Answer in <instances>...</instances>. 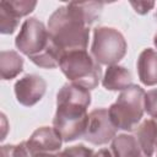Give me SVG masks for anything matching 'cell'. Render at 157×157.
<instances>
[{"mask_svg":"<svg viewBox=\"0 0 157 157\" xmlns=\"http://www.w3.org/2000/svg\"><path fill=\"white\" fill-rule=\"evenodd\" d=\"M90 104V90L75 83H65L60 88L56 96L53 128L60 134L63 141L70 142L83 137L88 125L87 108Z\"/></svg>","mask_w":157,"mask_h":157,"instance_id":"6da1fadb","label":"cell"},{"mask_svg":"<svg viewBox=\"0 0 157 157\" xmlns=\"http://www.w3.org/2000/svg\"><path fill=\"white\" fill-rule=\"evenodd\" d=\"M88 27L71 2L56 9L48 20L49 36L63 53L86 50L90 38Z\"/></svg>","mask_w":157,"mask_h":157,"instance_id":"7a4b0ae2","label":"cell"},{"mask_svg":"<svg viewBox=\"0 0 157 157\" xmlns=\"http://www.w3.org/2000/svg\"><path fill=\"white\" fill-rule=\"evenodd\" d=\"M145 94L146 92L137 85H131L121 91L108 109L110 120L117 129L130 131L137 126L145 110Z\"/></svg>","mask_w":157,"mask_h":157,"instance_id":"3957f363","label":"cell"},{"mask_svg":"<svg viewBox=\"0 0 157 157\" xmlns=\"http://www.w3.org/2000/svg\"><path fill=\"white\" fill-rule=\"evenodd\" d=\"M59 67L71 83L87 90L96 88L102 78L101 65L86 50H71L63 53Z\"/></svg>","mask_w":157,"mask_h":157,"instance_id":"277c9868","label":"cell"},{"mask_svg":"<svg viewBox=\"0 0 157 157\" xmlns=\"http://www.w3.org/2000/svg\"><path fill=\"white\" fill-rule=\"evenodd\" d=\"M124 36L115 28L99 26L93 31L91 53L93 59L103 65H115L126 54Z\"/></svg>","mask_w":157,"mask_h":157,"instance_id":"5b68a950","label":"cell"},{"mask_svg":"<svg viewBox=\"0 0 157 157\" xmlns=\"http://www.w3.org/2000/svg\"><path fill=\"white\" fill-rule=\"evenodd\" d=\"M50 42L48 29L36 17H31L22 23L20 33L15 39L17 49L29 59L44 52Z\"/></svg>","mask_w":157,"mask_h":157,"instance_id":"8992f818","label":"cell"},{"mask_svg":"<svg viewBox=\"0 0 157 157\" xmlns=\"http://www.w3.org/2000/svg\"><path fill=\"white\" fill-rule=\"evenodd\" d=\"M117 130L110 120L108 109L97 108L88 114V125L83 139L93 145H103L115 137Z\"/></svg>","mask_w":157,"mask_h":157,"instance_id":"52a82bcc","label":"cell"},{"mask_svg":"<svg viewBox=\"0 0 157 157\" xmlns=\"http://www.w3.org/2000/svg\"><path fill=\"white\" fill-rule=\"evenodd\" d=\"M45 90V80L34 74H27L15 83L16 98L25 107H32L39 102L44 96Z\"/></svg>","mask_w":157,"mask_h":157,"instance_id":"ba28073f","label":"cell"},{"mask_svg":"<svg viewBox=\"0 0 157 157\" xmlns=\"http://www.w3.org/2000/svg\"><path fill=\"white\" fill-rule=\"evenodd\" d=\"M26 142L32 151L40 155H50L60 150L63 139L54 128L42 126L37 129Z\"/></svg>","mask_w":157,"mask_h":157,"instance_id":"9c48e42d","label":"cell"},{"mask_svg":"<svg viewBox=\"0 0 157 157\" xmlns=\"http://www.w3.org/2000/svg\"><path fill=\"white\" fill-rule=\"evenodd\" d=\"M137 72L144 85H157V53L153 49L147 48L140 53L137 59Z\"/></svg>","mask_w":157,"mask_h":157,"instance_id":"30bf717a","label":"cell"},{"mask_svg":"<svg viewBox=\"0 0 157 157\" xmlns=\"http://www.w3.org/2000/svg\"><path fill=\"white\" fill-rule=\"evenodd\" d=\"M137 141L142 152L151 157L157 151V117L146 119L136 130Z\"/></svg>","mask_w":157,"mask_h":157,"instance_id":"8fae6325","label":"cell"},{"mask_svg":"<svg viewBox=\"0 0 157 157\" xmlns=\"http://www.w3.org/2000/svg\"><path fill=\"white\" fill-rule=\"evenodd\" d=\"M102 85L109 91H124L132 85V76L124 66L110 65L102 78Z\"/></svg>","mask_w":157,"mask_h":157,"instance_id":"7c38bea8","label":"cell"},{"mask_svg":"<svg viewBox=\"0 0 157 157\" xmlns=\"http://www.w3.org/2000/svg\"><path fill=\"white\" fill-rule=\"evenodd\" d=\"M112 152L113 157H142L145 155L137 139L126 134L118 135L113 139Z\"/></svg>","mask_w":157,"mask_h":157,"instance_id":"4fadbf2b","label":"cell"},{"mask_svg":"<svg viewBox=\"0 0 157 157\" xmlns=\"http://www.w3.org/2000/svg\"><path fill=\"white\" fill-rule=\"evenodd\" d=\"M23 70V58L15 50L0 53V75L2 80H11Z\"/></svg>","mask_w":157,"mask_h":157,"instance_id":"5bb4252c","label":"cell"},{"mask_svg":"<svg viewBox=\"0 0 157 157\" xmlns=\"http://www.w3.org/2000/svg\"><path fill=\"white\" fill-rule=\"evenodd\" d=\"M37 5V1H29V0H20V1H0V6L4 7L7 12H10L13 17L17 20L28 15L34 10Z\"/></svg>","mask_w":157,"mask_h":157,"instance_id":"9a60e30c","label":"cell"},{"mask_svg":"<svg viewBox=\"0 0 157 157\" xmlns=\"http://www.w3.org/2000/svg\"><path fill=\"white\" fill-rule=\"evenodd\" d=\"M47 156L48 155H40L32 151L26 141L18 145H4L0 148V157H47Z\"/></svg>","mask_w":157,"mask_h":157,"instance_id":"2e32d148","label":"cell"},{"mask_svg":"<svg viewBox=\"0 0 157 157\" xmlns=\"http://www.w3.org/2000/svg\"><path fill=\"white\" fill-rule=\"evenodd\" d=\"M18 26V20L0 6V32L4 34H11Z\"/></svg>","mask_w":157,"mask_h":157,"instance_id":"e0dca14e","label":"cell"},{"mask_svg":"<svg viewBox=\"0 0 157 157\" xmlns=\"http://www.w3.org/2000/svg\"><path fill=\"white\" fill-rule=\"evenodd\" d=\"M61 157H92L93 151L83 145H76L65 148L63 152H60Z\"/></svg>","mask_w":157,"mask_h":157,"instance_id":"ac0fdd59","label":"cell"},{"mask_svg":"<svg viewBox=\"0 0 157 157\" xmlns=\"http://www.w3.org/2000/svg\"><path fill=\"white\" fill-rule=\"evenodd\" d=\"M145 110L151 117H157V88L150 90L145 94Z\"/></svg>","mask_w":157,"mask_h":157,"instance_id":"d6986e66","label":"cell"},{"mask_svg":"<svg viewBox=\"0 0 157 157\" xmlns=\"http://www.w3.org/2000/svg\"><path fill=\"white\" fill-rule=\"evenodd\" d=\"M130 5L134 7V10L137 13L145 15L155 6V2L153 1H130Z\"/></svg>","mask_w":157,"mask_h":157,"instance_id":"ffe728a7","label":"cell"},{"mask_svg":"<svg viewBox=\"0 0 157 157\" xmlns=\"http://www.w3.org/2000/svg\"><path fill=\"white\" fill-rule=\"evenodd\" d=\"M92 157H112V153H110L109 150H107V148H102V150H99L98 152L93 153Z\"/></svg>","mask_w":157,"mask_h":157,"instance_id":"44dd1931","label":"cell"},{"mask_svg":"<svg viewBox=\"0 0 157 157\" xmlns=\"http://www.w3.org/2000/svg\"><path fill=\"white\" fill-rule=\"evenodd\" d=\"M153 43H155V45H156V48H157V33H156L155 37H153Z\"/></svg>","mask_w":157,"mask_h":157,"instance_id":"7402d4cb","label":"cell"},{"mask_svg":"<svg viewBox=\"0 0 157 157\" xmlns=\"http://www.w3.org/2000/svg\"><path fill=\"white\" fill-rule=\"evenodd\" d=\"M142 157H148V156H146V155H144V156H142Z\"/></svg>","mask_w":157,"mask_h":157,"instance_id":"603a6c76","label":"cell"},{"mask_svg":"<svg viewBox=\"0 0 157 157\" xmlns=\"http://www.w3.org/2000/svg\"><path fill=\"white\" fill-rule=\"evenodd\" d=\"M156 157H157V151H156Z\"/></svg>","mask_w":157,"mask_h":157,"instance_id":"cb8c5ba5","label":"cell"},{"mask_svg":"<svg viewBox=\"0 0 157 157\" xmlns=\"http://www.w3.org/2000/svg\"><path fill=\"white\" fill-rule=\"evenodd\" d=\"M156 16H157V13H156Z\"/></svg>","mask_w":157,"mask_h":157,"instance_id":"d4e9b609","label":"cell"}]
</instances>
